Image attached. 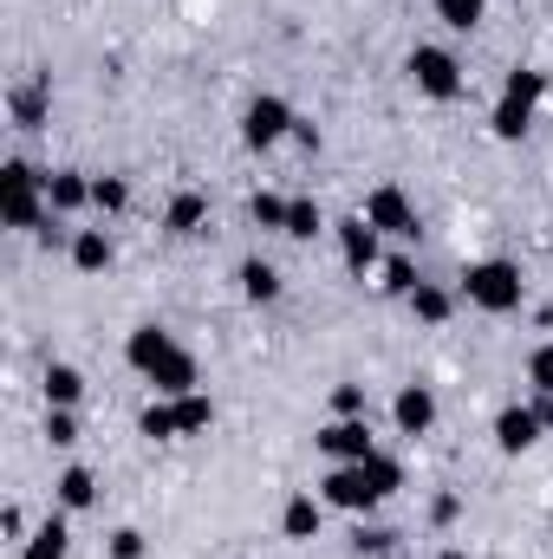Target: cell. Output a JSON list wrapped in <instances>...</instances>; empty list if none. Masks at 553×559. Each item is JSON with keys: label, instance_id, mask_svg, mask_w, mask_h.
Returning a JSON list of instances; mask_svg holds the SVG:
<instances>
[{"label": "cell", "instance_id": "f35d334b", "mask_svg": "<svg viewBox=\"0 0 553 559\" xmlns=\"http://www.w3.org/2000/svg\"><path fill=\"white\" fill-rule=\"evenodd\" d=\"M436 559H475V554H469V547H443Z\"/></svg>", "mask_w": 553, "mask_h": 559}, {"label": "cell", "instance_id": "2e32d148", "mask_svg": "<svg viewBox=\"0 0 553 559\" xmlns=\"http://www.w3.org/2000/svg\"><path fill=\"white\" fill-rule=\"evenodd\" d=\"M46 202H52V215H85L92 209V169H79V163H59V169H46Z\"/></svg>", "mask_w": 553, "mask_h": 559}, {"label": "cell", "instance_id": "9a60e30c", "mask_svg": "<svg viewBox=\"0 0 553 559\" xmlns=\"http://www.w3.org/2000/svg\"><path fill=\"white\" fill-rule=\"evenodd\" d=\"M66 261H72V274L98 280L118 267V241H111V228L98 222V228H72V248H66Z\"/></svg>", "mask_w": 553, "mask_h": 559}, {"label": "cell", "instance_id": "f1b7e54d", "mask_svg": "<svg viewBox=\"0 0 553 559\" xmlns=\"http://www.w3.org/2000/svg\"><path fill=\"white\" fill-rule=\"evenodd\" d=\"M430 13L443 20V33H475L489 20V0H430Z\"/></svg>", "mask_w": 553, "mask_h": 559}, {"label": "cell", "instance_id": "277c9868", "mask_svg": "<svg viewBox=\"0 0 553 559\" xmlns=\"http://www.w3.org/2000/svg\"><path fill=\"white\" fill-rule=\"evenodd\" d=\"M52 215L46 202V169H33L26 156H7L0 163V222L13 235H39V222Z\"/></svg>", "mask_w": 553, "mask_h": 559}, {"label": "cell", "instance_id": "74e56055", "mask_svg": "<svg viewBox=\"0 0 553 559\" xmlns=\"http://www.w3.org/2000/svg\"><path fill=\"white\" fill-rule=\"evenodd\" d=\"M534 411H541V429L553 436V397H534Z\"/></svg>", "mask_w": 553, "mask_h": 559}, {"label": "cell", "instance_id": "5b68a950", "mask_svg": "<svg viewBox=\"0 0 553 559\" xmlns=\"http://www.w3.org/2000/svg\"><path fill=\"white\" fill-rule=\"evenodd\" d=\"M404 79L416 85V98H430V105H456L469 92V66L449 46H430V39H416L404 52Z\"/></svg>", "mask_w": 553, "mask_h": 559}, {"label": "cell", "instance_id": "7402d4cb", "mask_svg": "<svg viewBox=\"0 0 553 559\" xmlns=\"http://www.w3.org/2000/svg\"><path fill=\"white\" fill-rule=\"evenodd\" d=\"M456 299H462V293H449L443 280H416V293L404 299V312H411L416 325H430V332H436V325H449V319H456Z\"/></svg>", "mask_w": 553, "mask_h": 559}, {"label": "cell", "instance_id": "8fae6325", "mask_svg": "<svg viewBox=\"0 0 553 559\" xmlns=\"http://www.w3.org/2000/svg\"><path fill=\"white\" fill-rule=\"evenodd\" d=\"M391 423H398V436L404 442H423L436 423H443V404H436V384H398V397H391Z\"/></svg>", "mask_w": 553, "mask_h": 559}, {"label": "cell", "instance_id": "ab89813d", "mask_svg": "<svg viewBox=\"0 0 553 559\" xmlns=\"http://www.w3.org/2000/svg\"><path fill=\"white\" fill-rule=\"evenodd\" d=\"M385 559H398V554H385Z\"/></svg>", "mask_w": 553, "mask_h": 559}, {"label": "cell", "instance_id": "d4e9b609", "mask_svg": "<svg viewBox=\"0 0 553 559\" xmlns=\"http://www.w3.org/2000/svg\"><path fill=\"white\" fill-rule=\"evenodd\" d=\"M169 404H176V429H183V442L209 436V429H215V417H222L209 391H189V397H169Z\"/></svg>", "mask_w": 553, "mask_h": 559}, {"label": "cell", "instance_id": "9c48e42d", "mask_svg": "<svg viewBox=\"0 0 553 559\" xmlns=\"http://www.w3.org/2000/svg\"><path fill=\"white\" fill-rule=\"evenodd\" d=\"M313 449H319L326 468L332 462H365L378 449V429H372V417H326L313 429Z\"/></svg>", "mask_w": 553, "mask_h": 559}, {"label": "cell", "instance_id": "ac0fdd59", "mask_svg": "<svg viewBox=\"0 0 553 559\" xmlns=\"http://www.w3.org/2000/svg\"><path fill=\"white\" fill-rule=\"evenodd\" d=\"M98 468H85V462H72V468H59L52 475V508H66V514H92L98 508Z\"/></svg>", "mask_w": 553, "mask_h": 559}, {"label": "cell", "instance_id": "8d00e7d4", "mask_svg": "<svg viewBox=\"0 0 553 559\" xmlns=\"http://www.w3.org/2000/svg\"><path fill=\"white\" fill-rule=\"evenodd\" d=\"M293 143H299V150H306V156H319V124H313V118H299V124H293Z\"/></svg>", "mask_w": 553, "mask_h": 559}, {"label": "cell", "instance_id": "603a6c76", "mask_svg": "<svg viewBox=\"0 0 553 559\" xmlns=\"http://www.w3.org/2000/svg\"><path fill=\"white\" fill-rule=\"evenodd\" d=\"M125 209H131V176L125 169H98L92 176V215L98 222H118Z\"/></svg>", "mask_w": 553, "mask_h": 559}, {"label": "cell", "instance_id": "4dcf8cb0", "mask_svg": "<svg viewBox=\"0 0 553 559\" xmlns=\"http://www.w3.org/2000/svg\"><path fill=\"white\" fill-rule=\"evenodd\" d=\"M326 404H332V417H372V384H358V378H339Z\"/></svg>", "mask_w": 553, "mask_h": 559}, {"label": "cell", "instance_id": "ffe728a7", "mask_svg": "<svg viewBox=\"0 0 553 559\" xmlns=\"http://www.w3.org/2000/svg\"><path fill=\"white\" fill-rule=\"evenodd\" d=\"M39 397H46V411H79V404H85V371L66 365V358H52V365L39 371Z\"/></svg>", "mask_w": 553, "mask_h": 559}, {"label": "cell", "instance_id": "cb8c5ba5", "mask_svg": "<svg viewBox=\"0 0 553 559\" xmlns=\"http://www.w3.org/2000/svg\"><path fill=\"white\" fill-rule=\"evenodd\" d=\"M319 235H332L319 195H293V202H286V241H319Z\"/></svg>", "mask_w": 553, "mask_h": 559}, {"label": "cell", "instance_id": "d590c367", "mask_svg": "<svg viewBox=\"0 0 553 559\" xmlns=\"http://www.w3.org/2000/svg\"><path fill=\"white\" fill-rule=\"evenodd\" d=\"M0 534H7L13 547H26V534H33V527H26V508H20V501H7V508H0Z\"/></svg>", "mask_w": 553, "mask_h": 559}, {"label": "cell", "instance_id": "83f0119b", "mask_svg": "<svg viewBox=\"0 0 553 559\" xmlns=\"http://www.w3.org/2000/svg\"><path fill=\"white\" fill-rule=\"evenodd\" d=\"M138 436L143 442H183V429H176V404L169 397H150L138 411Z\"/></svg>", "mask_w": 553, "mask_h": 559}, {"label": "cell", "instance_id": "44dd1931", "mask_svg": "<svg viewBox=\"0 0 553 559\" xmlns=\"http://www.w3.org/2000/svg\"><path fill=\"white\" fill-rule=\"evenodd\" d=\"M20 559H72V514H66V508H52V514L26 534Z\"/></svg>", "mask_w": 553, "mask_h": 559}, {"label": "cell", "instance_id": "30bf717a", "mask_svg": "<svg viewBox=\"0 0 553 559\" xmlns=\"http://www.w3.org/2000/svg\"><path fill=\"white\" fill-rule=\"evenodd\" d=\"M332 241H339V261H345L352 280H365V274L385 267V235H378L365 215H339V222H332Z\"/></svg>", "mask_w": 553, "mask_h": 559}, {"label": "cell", "instance_id": "e575fe53", "mask_svg": "<svg viewBox=\"0 0 553 559\" xmlns=\"http://www.w3.org/2000/svg\"><path fill=\"white\" fill-rule=\"evenodd\" d=\"M150 554V534L143 527H111L105 534V559H143Z\"/></svg>", "mask_w": 553, "mask_h": 559}, {"label": "cell", "instance_id": "3957f363", "mask_svg": "<svg viewBox=\"0 0 553 559\" xmlns=\"http://www.w3.org/2000/svg\"><path fill=\"white\" fill-rule=\"evenodd\" d=\"M456 293H462L475 312L508 319V312H521V306H528V274H521V261H508V254H482V261H469V267H462Z\"/></svg>", "mask_w": 553, "mask_h": 559}, {"label": "cell", "instance_id": "e0dca14e", "mask_svg": "<svg viewBox=\"0 0 553 559\" xmlns=\"http://www.w3.org/2000/svg\"><path fill=\"white\" fill-rule=\"evenodd\" d=\"M235 286H242L248 306H280L286 299V274H280L268 254H242L235 261Z\"/></svg>", "mask_w": 553, "mask_h": 559}, {"label": "cell", "instance_id": "52a82bcc", "mask_svg": "<svg viewBox=\"0 0 553 559\" xmlns=\"http://www.w3.org/2000/svg\"><path fill=\"white\" fill-rule=\"evenodd\" d=\"M293 124H299V111L280 98V92H255L248 105H242V143L255 150V156H268L280 143H293Z\"/></svg>", "mask_w": 553, "mask_h": 559}, {"label": "cell", "instance_id": "ba28073f", "mask_svg": "<svg viewBox=\"0 0 553 559\" xmlns=\"http://www.w3.org/2000/svg\"><path fill=\"white\" fill-rule=\"evenodd\" d=\"M7 124H13L20 138L52 131V79H46V72H20V79L7 85Z\"/></svg>", "mask_w": 553, "mask_h": 559}, {"label": "cell", "instance_id": "836d02e7", "mask_svg": "<svg viewBox=\"0 0 553 559\" xmlns=\"http://www.w3.org/2000/svg\"><path fill=\"white\" fill-rule=\"evenodd\" d=\"M39 436H46L52 449H79V442H85V429H79V411H46Z\"/></svg>", "mask_w": 553, "mask_h": 559}, {"label": "cell", "instance_id": "8992f818", "mask_svg": "<svg viewBox=\"0 0 553 559\" xmlns=\"http://www.w3.org/2000/svg\"><path fill=\"white\" fill-rule=\"evenodd\" d=\"M358 215H365L385 241H404V248L423 241V215H416V202L398 189V182H372V189H365V202H358Z\"/></svg>", "mask_w": 553, "mask_h": 559}, {"label": "cell", "instance_id": "f546056e", "mask_svg": "<svg viewBox=\"0 0 553 559\" xmlns=\"http://www.w3.org/2000/svg\"><path fill=\"white\" fill-rule=\"evenodd\" d=\"M286 202H293V195H280V189H255V195H248V222H255L261 235H286Z\"/></svg>", "mask_w": 553, "mask_h": 559}, {"label": "cell", "instance_id": "484cf974", "mask_svg": "<svg viewBox=\"0 0 553 559\" xmlns=\"http://www.w3.org/2000/svg\"><path fill=\"white\" fill-rule=\"evenodd\" d=\"M398 527H378V521H358L352 534H345V547H352V559H385V554H398Z\"/></svg>", "mask_w": 553, "mask_h": 559}, {"label": "cell", "instance_id": "d6986e66", "mask_svg": "<svg viewBox=\"0 0 553 559\" xmlns=\"http://www.w3.org/2000/svg\"><path fill=\"white\" fill-rule=\"evenodd\" d=\"M534 98H515V92H502L495 105H489V138L495 143H521L528 131H534Z\"/></svg>", "mask_w": 553, "mask_h": 559}, {"label": "cell", "instance_id": "1f68e13d", "mask_svg": "<svg viewBox=\"0 0 553 559\" xmlns=\"http://www.w3.org/2000/svg\"><path fill=\"white\" fill-rule=\"evenodd\" d=\"M462 514H469V501H462L456 488H436V495H430V508H423V521H430L436 534H449V527H456Z\"/></svg>", "mask_w": 553, "mask_h": 559}, {"label": "cell", "instance_id": "d6a6232c", "mask_svg": "<svg viewBox=\"0 0 553 559\" xmlns=\"http://www.w3.org/2000/svg\"><path fill=\"white\" fill-rule=\"evenodd\" d=\"M521 378H528V397H553V338H548V345H534V352H528Z\"/></svg>", "mask_w": 553, "mask_h": 559}, {"label": "cell", "instance_id": "4316f807", "mask_svg": "<svg viewBox=\"0 0 553 559\" xmlns=\"http://www.w3.org/2000/svg\"><path fill=\"white\" fill-rule=\"evenodd\" d=\"M416 280H423V267H416L404 248H398V254H385V267H378V293H385V299H411Z\"/></svg>", "mask_w": 553, "mask_h": 559}, {"label": "cell", "instance_id": "5bb4252c", "mask_svg": "<svg viewBox=\"0 0 553 559\" xmlns=\"http://www.w3.org/2000/svg\"><path fill=\"white\" fill-rule=\"evenodd\" d=\"M326 534V501L313 495V488H293L286 501H280V540H293V547H313Z\"/></svg>", "mask_w": 553, "mask_h": 559}, {"label": "cell", "instance_id": "6da1fadb", "mask_svg": "<svg viewBox=\"0 0 553 559\" xmlns=\"http://www.w3.org/2000/svg\"><path fill=\"white\" fill-rule=\"evenodd\" d=\"M125 365L138 371L156 397H189V391H202V358H196L169 325H156V319H143V325L125 332Z\"/></svg>", "mask_w": 553, "mask_h": 559}, {"label": "cell", "instance_id": "4fadbf2b", "mask_svg": "<svg viewBox=\"0 0 553 559\" xmlns=\"http://www.w3.org/2000/svg\"><path fill=\"white\" fill-rule=\"evenodd\" d=\"M209 215H215V209H209V195L183 182V189H169V202H163V215H156V228H163L169 241H196V235L209 228Z\"/></svg>", "mask_w": 553, "mask_h": 559}, {"label": "cell", "instance_id": "7a4b0ae2", "mask_svg": "<svg viewBox=\"0 0 553 559\" xmlns=\"http://www.w3.org/2000/svg\"><path fill=\"white\" fill-rule=\"evenodd\" d=\"M313 488H319V501H326V508H339V514L365 521V514H378V508L404 488V462H398V455H385V449H372L365 462H332Z\"/></svg>", "mask_w": 553, "mask_h": 559}, {"label": "cell", "instance_id": "7c38bea8", "mask_svg": "<svg viewBox=\"0 0 553 559\" xmlns=\"http://www.w3.org/2000/svg\"><path fill=\"white\" fill-rule=\"evenodd\" d=\"M489 436H495V449H502V455H528V449H541V442H548V429H541L534 397H528V404H502L495 423H489Z\"/></svg>", "mask_w": 553, "mask_h": 559}]
</instances>
